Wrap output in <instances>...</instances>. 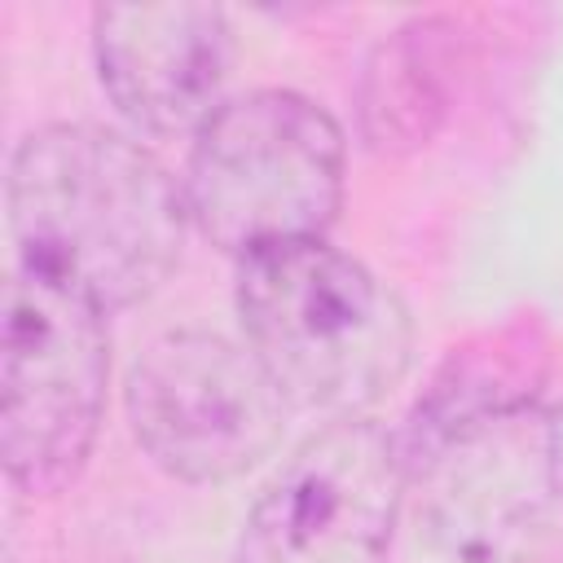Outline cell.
<instances>
[{
	"label": "cell",
	"instance_id": "6da1fadb",
	"mask_svg": "<svg viewBox=\"0 0 563 563\" xmlns=\"http://www.w3.org/2000/svg\"><path fill=\"white\" fill-rule=\"evenodd\" d=\"M185 220V189L110 128L53 123L13 150L9 224L18 264L75 286L106 312L167 282Z\"/></svg>",
	"mask_w": 563,
	"mask_h": 563
},
{
	"label": "cell",
	"instance_id": "7a4b0ae2",
	"mask_svg": "<svg viewBox=\"0 0 563 563\" xmlns=\"http://www.w3.org/2000/svg\"><path fill=\"white\" fill-rule=\"evenodd\" d=\"M246 347L299 409L356 418L409 369V312L387 282L321 238L238 260Z\"/></svg>",
	"mask_w": 563,
	"mask_h": 563
},
{
	"label": "cell",
	"instance_id": "3957f363",
	"mask_svg": "<svg viewBox=\"0 0 563 563\" xmlns=\"http://www.w3.org/2000/svg\"><path fill=\"white\" fill-rule=\"evenodd\" d=\"M343 202V132L308 97L260 88L224 101L194 136L185 207L238 260L321 238Z\"/></svg>",
	"mask_w": 563,
	"mask_h": 563
},
{
	"label": "cell",
	"instance_id": "277c9868",
	"mask_svg": "<svg viewBox=\"0 0 563 563\" xmlns=\"http://www.w3.org/2000/svg\"><path fill=\"white\" fill-rule=\"evenodd\" d=\"M413 550L427 563H537L563 537L554 427L541 405L400 444Z\"/></svg>",
	"mask_w": 563,
	"mask_h": 563
},
{
	"label": "cell",
	"instance_id": "5b68a950",
	"mask_svg": "<svg viewBox=\"0 0 563 563\" xmlns=\"http://www.w3.org/2000/svg\"><path fill=\"white\" fill-rule=\"evenodd\" d=\"M106 308L22 268L4 286L0 453L13 488L53 497L84 471L106 405Z\"/></svg>",
	"mask_w": 563,
	"mask_h": 563
},
{
	"label": "cell",
	"instance_id": "8992f818",
	"mask_svg": "<svg viewBox=\"0 0 563 563\" xmlns=\"http://www.w3.org/2000/svg\"><path fill=\"white\" fill-rule=\"evenodd\" d=\"M123 405L141 453L163 475L220 484L277 449L290 400L251 347L172 330L132 361Z\"/></svg>",
	"mask_w": 563,
	"mask_h": 563
},
{
	"label": "cell",
	"instance_id": "52a82bcc",
	"mask_svg": "<svg viewBox=\"0 0 563 563\" xmlns=\"http://www.w3.org/2000/svg\"><path fill=\"white\" fill-rule=\"evenodd\" d=\"M400 510L396 435L365 418H334L255 497L233 563H383Z\"/></svg>",
	"mask_w": 563,
	"mask_h": 563
},
{
	"label": "cell",
	"instance_id": "ba28073f",
	"mask_svg": "<svg viewBox=\"0 0 563 563\" xmlns=\"http://www.w3.org/2000/svg\"><path fill=\"white\" fill-rule=\"evenodd\" d=\"M92 53L114 110L150 136L198 132L220 110L229 22L216 4H101Z\"/></svg>",
	"mask_w": 563,
	"mask_h": 563
},
{
	"label": "cell",
	"instance_id": "9c48e42d",
	"mask_svg": "<svg viewBox=\"0 0 563 563\" xmlns=\"http://www.w3.org/2000/svg\"><path fill=\"white\" fill-rule=\"evenodd\" d=\"M545 369H550V339L541 334L537 321H515L484 339H471L466 347H453L449 361L435 369L405 431H396V444L427 440L435 431H449L484 413L537 405Z\"/></svg>",
	"mask_w": 563,
	"mask_h": 563
},
{
	"label": "cell",
	"instance_id": "30bf717a",
	"mask_svg": "<svg viewBox=\"0 0 563 563\" xmlns=\"http://www.w3.org/2000/svg\"><path fill=\"white\" fill-rule=\"evenodd\" d=\"M440 31H444L440 22H413L374 53L365 70V88H361V119H365V136L374 150L418 145L435 128L444 110L440 70H435Z\"/></svg>",
	"mask_w": 563,
	"mask_h": 563
},
{
	"label": "cell",
	"instance_id": "8fae6325",
	"mask_svg": "<svg viewBox=\"0 0 563 563\" xmlns=\"http://www.w3.org/2000/svg\"><path fill=\"white\" fill-rule=\"evenodd\" d=\"M550 427H554V466H559V488H563V405L550 413Z\"/></svg>",
	"mask_w": 563,
	"mask_h": 563
}]
</instances>
